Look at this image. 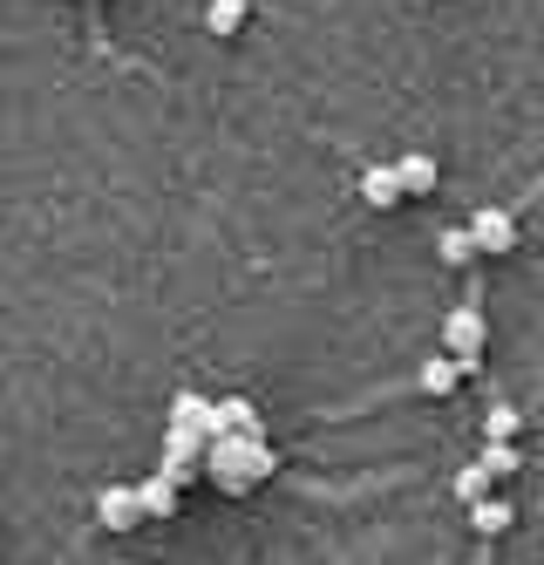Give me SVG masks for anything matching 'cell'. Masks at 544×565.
Returning a JSON list of instances; mask_svg holds the SVG:
<instances>
[{"instance_id":"6da1fadb","label":"cell","mask_w":544,"mask_h":565,"mask_svg":"<svg viewBox=\"0 0 544 565\" xmlns=\"http://www.w3.org/2000/svg\"><path fill=\"white\" fill-rule=\"evenodd\" d=\"M204 477L218 483V491L245 498V491H259V483L279 470V450L273 443H245V436H204Z\"/></svg>"},{"instance_id":"7a4b0ae2","label":"cell","mask_w":544,"mask_h":565,"mask_svg":"<svg viewBox=\"0 0 544 565\" xmlns=\"http://www.w3.org/2000/svg\"><path fill=\"white\" fill-rule=\"evenodd\" d=\"M483 341H490V320H483L477 307H456V313L442 320V348H449V361H456L463 375L483 369Z\"/></svg>"},{"instance_id":"3957f363","label":"cell","mask_w":544,"mask_h":565,"mask_svg":"<svg viewBox=\"0 0 544 565\" xmlns=\"http://www.w3.org/2000/svg\"><path fill=\"white\" fill-rule=\"evenodd\" d=\"M470 246H477V259H504L511 246H518V212L511 205H483V212H470Z\"/></svg>"},{"instance_id":"277c9868","label":"cell","mask_w":544,"mask_h":565,"mask_svg":"<svg viewBox=\"0 0 544 565\" xmlns=\"http://www.w3.org/2000/svg\"><path fill=\"white\" fill-rule=\"evenodd\" d=\"M198 457H204V436H198V429H171V423H163V463H157V477L171 483V491H184V483H191Z\"/></svg>"},{"instance_id":"5b68a950","label":"cell","mask_w":544,"mask_h":565,"mask_svg":"<svg viewBox=\"0 0 544 565\" xmlns=\"http://www.w3.org/2000/svg\"><path fill=\"white\" fill-rule=\"evenodd\" d=\"M96 524H103V532H137V498H130V483H103V491H96Z\"/></svg>"},{"instance_id":"8992f818","label":"cell","mask_w":544,"mask_h":565,"mask_svg":"<svg viewBox=\"0 0 544 565\" xmlns=\"http://www.w3.org/2000/svg\"><path fill=\"white\" fill-rule=\"evenodd\" d=\"M388 171H395L402 198H423V191H436V157H429V150H402Z\"/></svg>"},{"instance_id":"52a82bcc","label":"cell","mask_w":544,"mask_h":565,"mask_svg":"<svg viewBox=\"0 0 544 565\" xmlns=\"http://www.w3.org/2000/svg\"><path fill=\"white\" fill-rule=\"evenodd\" d=\"M511 524H518V511H511L504 498H477V504H470V532H477V539H504Z\"/></svg>"},{"instance_id":"ba28073f","label":"cell","mask_w":544,"mask_h":565,"mask_svg":"<svg viewBox=\"0 0 544 565\" xmlns=\"http://www.w3.org/2000/svg\"><path fill=\"white\" fill-rule=\"evenodd\" d=\"M171 429H198V436H212V395L184 388V395L171 402Z\"/></svg>"},{"instance_id":"9c48e42d","label":"cell","mask_w":544,"mask_h":565,"mask_svg":"<svg viewBox=\"0 0 544 565\" xmlns=\"http://www.w3.org/2000/svg\"><path fill=\"white\" fill-rule=\"evenodd\" d=\"M130 498H137V518H171L178 511V491L163 477H143V483H130Z\"/></svg>"},{"instance_id":"30bf717a","label":"cell","mask_w":544,"mask_h":565,"mask_svg":"<svg viewBox=\"0 0 544 565\" xmlns=\"http://www.w3.org/2000/svg\"><path fill=\"white\" fill-rule=\"evenodd\" d=\"M361 198H367L374 212L402 205V184H395V171H388V164H367V171H361Z\"/></svg>"},{"instance_id":"8fae6325","label":"cell","mask_w":544,"mask_h":565,"mask_svg":"<svg viewBox=\"0 0 544 565\" xmlns=\"http://www.w3.org/2000/svg\"><path fill=\"white\" fill-rule=\"evenodd\" d=\"M456 382H463V369H456L449 354H429L423 369H415V388H423V395H449Z\"/></svg>"},{"instance_id":"7c38bea8","label":"cell","mask_w":544,"mask_h":565,"mask_svg":"<svg viewBox=\"0 0 544 565\" xmlns=\"http://www.w3.org/2000/svg\"><path fill=\"white\" fill-rule=\"evenodd\" d=\"M524 436V416L511 409V402H490L483 409V443H518Z\"/></svg>"},{"instance_id":"4fadbf2b","label":"cell","mask_w":544,"mask_h":565,"mask_svg":"<svg viewBox=\"0 0 544 565\" xmlns=\"http://www.w3.org/2000/svg\"><path fill=\"white\" fill-rule=\"evenodd\" d=\"M477 470H483V477H518V470H524V457H518V443H483V457H477Z\"/></svg>"},{"instance_id":"5bb4252c","label":"cell","mask_w":544,"mask_h":565,"mask_svg":"<svg viewBox=\"0 0 544 565\" xmlns=\"http://www.w3.org/2000/svg\"><path fill=\"white\" fill-rule=\"evenodd\" d=\"M204 28H212L218 42H232V34L245 28V0H212V8H204Z\"/></svg>"},{"instance_id":"9a60e30c","label":"cell","mask_w":544,"mask_h":565,"mask_svg":"<svg viewBox=\"0 0 544 565\" xmlns=\"http://www.w3.org/2000/svg\"><path fill=\"white\" fill-rule=\"evenodd\" d=\"M436 253H442L449 266H470V259H477V246H470V232H463V225L442 232V238H436Z\"/></svg>"},{"instance_id":"2e32d148","label":"cell","mask_w":544,"mask_h":565,"mask_svg":"<svg viewBox=\"0 0 544 565\" xmlns=\"http://www.w3.org/2000/svg\"><path fill=\"white\" fill-rule=\"evenodd\" d=\"M449 491L463 498V504H477V498H490V477H483V470L470 463V470H456V483H449Z\"/></svg>"}]
</instances>
